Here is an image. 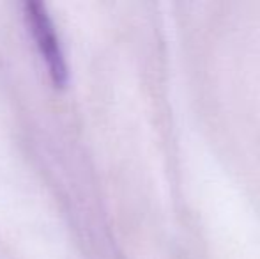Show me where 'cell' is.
Listing matches in <instances>:
<instances>
[{
	"label": "cell",
	"instance_id": "cell-1",
	"mask_svg": "<svg viewBox=\"0 0 260 259\" xmlns=\"http://www.w3.org/2000/svg\"><path fill=\"white\" fill-rule=\"evenodd\" d=\"M25 20H27L28 31L34 38L39 55L48 69L53 85L64 89L69 82L68 61H66V53L62 50L60 39L57 36L46 6L41 2H27L25 4Z\"/></svg>",
	"mask_w": 260,
	"mask_h": 259
}]
</instances>
